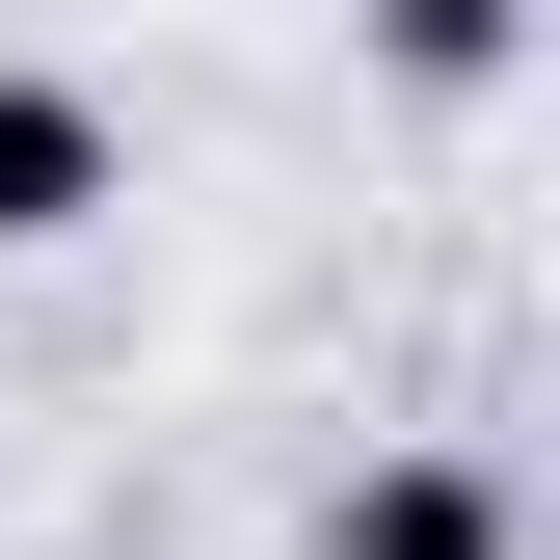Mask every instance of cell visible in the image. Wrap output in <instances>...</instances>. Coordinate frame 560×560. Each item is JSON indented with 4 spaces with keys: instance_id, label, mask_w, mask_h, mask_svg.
<instances>
[{
    "instance_id": "cell-2",
    "label": "cell",
    "mask_w": 560,
    "mask_h": 560,
    "mask_svg": "<svg viewBox=\"0 0 560 560\" xmlns=\"http://www.w3.org/2000/svg\"><path fill=\"white\" fill-rule=\"evenodd\" d=\"M107 187H133V107L81 81V54H0V267H27V241H81Z\"/></svg>"
},
{
    "instance_id": "cell-1",
    "label": "cell",
    "mask_w": 560,
    "mask_h": 560,
    "mask_svg": "<svg viewBox=\"0 0 560 560\" xmlns=\"http://www.w3.org/2000/svg\"><path fill=\"white\" fill-rule=\"evenodd\" d=\"M320 560H534V508H508V454H480V428H400V454H347Z\"/></svg>"
}]
</instances>
